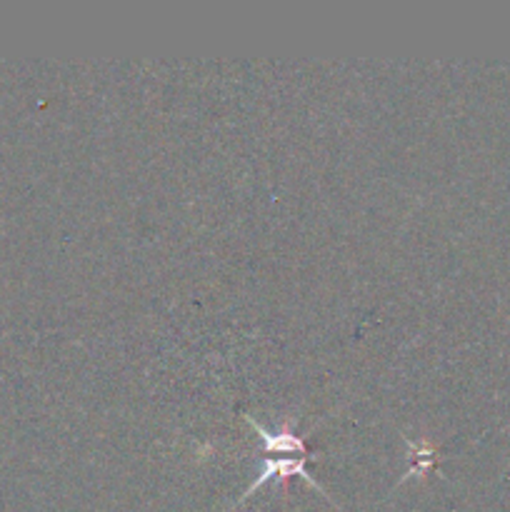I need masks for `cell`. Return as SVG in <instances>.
<instances>
[{
  "instance_id": "1",
  "label": "cell",
  "mask_w": 510,
  "mask_h": 512,
  "mask_svg": "<svg viewBox=\"0 0 510 512\" xmlns=\"http://www.w3.org/2000/svg\"><path fill=\"white\" fill-rule=\"evenodd\" d=\"M308 460H313V455H293V458H275V455H270V458L265 460V465H263V470H260L258 478L248 485V490L240 495V500L235 505L245 503V500H248L255 490H260L265 483H270V480H288V478H293V475L303 478L310 488H315L320 495H325V498H328V493H325V490L315 483L313 475L308 473Z\"/></svg>"
},
{
  "instance_id": "3",
  "label": "cell",
  "mask_w": 510,
  "mask_h": 512,
  "mask_svg": "<svg viewBox=\"0 0 510 512\" xmlns=\"http://www.w3.org/2000/svg\"><path fill=\"white\" fill-rule=\"evenodd\" d=\"M408 450H410V460H413V468L408 470V473L403 475V480H408L410 475L415 473H423L425 468H435V463H438V453H435L430 445H415L413 440H408Z\"/></svg>"
},
{
  "instance_id": "2",
  "label": "cell",
  "mask_w": 510,
  "mask_h": 512,
  "mask_svg": "<svg viewBox=\"0 0 510 512\" xmlns=\"http://www.w3.org/2000/svg\"><path fill=\"white\" fill-rule=\"evenodd\" d=\"M243 418L245 423L260 435V445H263V450L268 455H313L308 450V445H305V438L295 435L290 428L275 430L273 433V430L263 428V425L255 418H250V415H243Z\"/></svg>"
}]
</instances>
